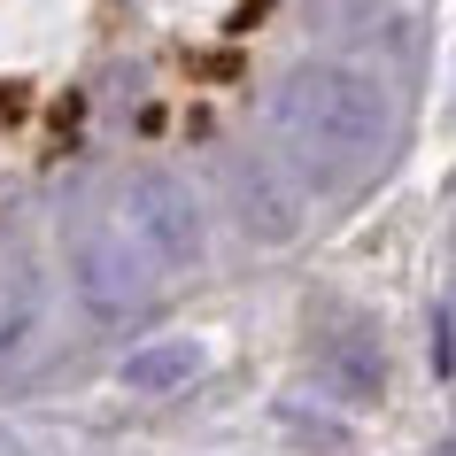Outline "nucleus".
I'll return each instance as SVG.
<instances>
[{
	"label": "nucleus",
	"mask_w": 456,
	"mask_h": 456,
	"mask_svg": "<svg viewBox=\"0 0 456 456\" xmlns=\"http://www.w3.org/2000/svg\"><path fill=\"white\" fill-rule=\"evenodd\" d=\"M279 132H287V147L302 155L310 178L340 186V178H356V170L379 163L387 94L363 70H348V62H302L279 86Z\"/></svg>",
	"instance_id": "1"
},
{
	"label": "nucleus",
	"mask_w": 456,
	"mask_h": 456,
	"mask_svg": "<svg viewBox=\"0 0 456 456\" xmlns=\"http://www.w3.org/2000/svg\"><path fill=\"white\" fill-rule=\"evenodd\" d=\"M124 209H132V240H140V256L155 271H170V279L201 271V256H209V216H201V193L186 178L147 170V178H132V201Z\"/></svg>",
	"instance_id": "2"
},
{
	"label": "nucleus",
	"mask_w": 456,
	"mask_h": 456,
	"mask_svg": "<svg viewBox=\"0 0 456 456\" xmlns=\"http://www.w3.org/2000/svg\"><path fill=\"white\" fill-rule=\"evenodd\" d=\"M70 271H77V294L94 317H132L147 302V256L124 248L109 224H86L70 232Z\"/></svg>",
	"instance_id": "3"
},
{
	"label": "nucleus",
	"mask_w": 456,
	"mask_h": 456,
	"mask_svg": "<svg viewBox=\"0 0 456 456\" xmlns=\"http://www.w3.org/2000/svg\"><path fill=\"white\" fill-rule=\"evenodd\" d=\"M317 371H325V387H333L340 403H356V410H371L387 395V348H379L371 325H340V333H325V340H317Z\"/></svg>",
	"instance_id": "4"
},
{
	"label": "nucleus",
	"mask_w": 456,
	"mask_h": 456,
	"mask_svg": "<svg viewBox=\"0 0 456 456\" xmlns=\"http://www.w3.org/2000/svg\"><path fill=\"white\" fill-rule=\"evenodd\" d=\"M201 371H209V348H201V340H186V333L147 340V348H132V356H124V387H132V395H147V403L186 395Z\"/></svg>",
	"instance_id": "5"
},
{
	"label": "nucleus",
	"mask_w": 456,
	"mask_h": 456,
	"mask_svg": "<svg viewBox=\"0 0 456 456\" xmlns=\"http://www.w3.org/2000/svg\"><path fill=\"white\" fill-rule=\"evenodd\" d=\"M232 201H240V224L256 240H294V201L256 163H232Z\"/></svg>",
	"instance_id": "6"
},
{
	"label": "nucleus",
	"mask_w": 456,
	"mask_h": 456,
	"mask_svg": "<svg viewBox=\"0 0 456 456\" xmlns=\"http://www.w3.org/2000/svg\"><path fill=\"white\" fill-rule=\"evenodd\" d=\"M441 456H456V449H441Z\"/></svg>",
	"instance_id": "7"
}]
</instances>
